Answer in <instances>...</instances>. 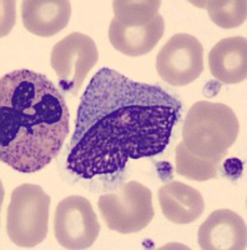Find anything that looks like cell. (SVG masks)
Returning a JSON list of instances; mask_svg holds the SVG:
<instances>
[{"mask_svg":"<svg viewBox=\"0 0 247 250\" xmlns=\"http://www.w3.org/2000/svg\"><path fill=\"white\" fill-rule=\"evenodd\" d=\"M181 109L180 100L160 86L100 69L80 100L68 169L91 179L122 170L130 159L159 155Z\"/></svg>","mask_w":247,"mask_h":250,"instance_id":"6da1fadb","label":"cell"},{"mask_svg":"<svg viewBox=\"0 0 247 250\" xmlns=\"http://www.w3.org/2000/svg\"><path fill=\"white\" fill-rule=\"evenodd\" d=\"M64 95L45 75L18 70L0 80V159L35 173L59 155L70 130Z\"/></svg>","mask_w":247,"mask_h":250,"instance_id":"7a4b0ae2","label":"cell"},{"mask_svg":"<svg viewBox=\"0 0 247 250\" xmlns=\"http://www.w3.org/2000/svg\"><path fill=\"white\" fill-rule=\"evenodd\" d=\"M235 111L222 103L197 102L188 111L182 128V143L202 158H225L239 135Z\"/></svg>","mask_w":247,"mask_h":250,"instance_id":"3957f363","label":"cell"},{"mask_svg":"<svg viewBox=\"0 0 247 250\" xmlns=\"http://www.w3.org/2000/svg\"><path fill=\"white\" fill-rule=\"evenodd\" d=\"M50 196L35 184L13 190L6 211V233L19 248H34L48 235Z\"/></svg>","mask_w":247,"mask_h":250,"instance_id":"277c9868","label":"cell"},{"mask_svg":"<svg viewBox=\"0 0 247 250\" xmlns=\"http://www.w3.org/2000/svg\"><path fill=\"white\" fill-rule=\"evenodd\" d=\"M97 208L109 229L120 234L145 229L155 215L151 190L133 180L114 193L100 195Z\"/></svg>","mask_w":247,"mask_h":250,"instance_id":"5b68a950","label":"cell"},{"mask_svg":"<svg viewBox=\"0 0 247 250\" xmlns=\"http://www.w3.org/2000/svg\"><path fill=\"white\" fill-rule=\"evenodd\" d=\"M97 59L99 53L94 40L77 31L57 42L50 55L51 68L57 73L60 86L73 94L80 90Z\"/></svg>","mask_w":247,"mask_h":250,"instance_id":"8992f818","label":"cell"},{"mask_svg":"<svg viewBox=\"0 0 247 250\" xmlns=\"http://www.w3.org/2000/svg\"><path fill=\"white\" fill-rule=\"evenodd\" d=\"M99 233V220L86 198L71 195L57 204L54 215V234L64 249H88L94 244Z\"/></svg>","mask_w":247,"mask_h":250,"instance_id":"52a82bcc","label":"cell"},{"mask_svg":"<svg viewBox=\"0 0 247 250\" xmlns=\"http://www.w3.org/2000/svg\"><path fill=\"white\" fill-rule=\"evenodd\" d=\"M156 70L164 82L185 86L204 71V48L193 35L176 34L166 42L156 58Z\"/></svg>","mask_w":247,"mask_h":250,"instance_id":"ba28073f","label":"cell"},{"mask_svg":"<svg viewBox=\"0 0 247 250\" xmlns=\"http://www.w3.org/2000/svg\"><path fill=\"white\" fill-rule=\"evenodd\" d=\"M197 240L204 250H245L247 229L244 219L230 209H219L201 224Z\"/></svg>","mask_w":247,"mask_h":250,"instance_id":"9c48e42d","label":"cell"},{"mask_svg":"<svg viewBox=\"0 0 247 250\" xmlns=\"http://www.w3.org/2000/svg\"><path fill=\"white\" fill-rule=\"evenodd\" d=\"M165 31L164 18L160 14L146 25L129 26L120 23L116 18L109 26V39L117 51L128 57H141L150 53Z\"/></svg>","mask_w":247,"mask_h":250,"instance_id":"30bf717a","label":"cell"},{"mask_svg":"<svg viewBox=\"0 0 247 250\" xmlns=\"http://www.w3.org/2000/svg\"><path fill=\"white\" fill-rule=\"evenodd\" d=\"M157 198L165 218L175 224L186 225L196 222L205 210L201 193L176 180L162 185Z\"/></svg>","mask_w":247,"mask_h":250,"instance_id":"8fae6325","label":"cell"},{"mask_svg":"<svg viewBox=\"0 0 247 250\" xmlns=\"http://www.w3.org/2000/svg\"><path fill=\"white\" fill-rule=\"evenodd\" d=\"M71 5L66 0H25L21 3L24 28L38 37L49 38L68 25Z\"/></svg>","mask_w":247,"mask_h":250,"instance_id":"7c38bea8","label":"cell"},{"mask_svg":"<svg viewBox=\"0 0 247 250\" xmlns=\"http://www.w3.org/2000/svg\"><path fill=\"white\" fill-rule=\"evenodd\" d=\"M209 68L215 79L237 84L247 78V40L232 37L220 40L209 54Z\"/></svg>","mask_w":247,"mask_h":250,"instance_id":"4fadbf2b","label":"cell"},{"mask_svg":"<svg viewBox=\"0 0 247 250\" xmlns=\"http://www.w3.org/2000/svg\"><path fill=\"white\" fill-rule=\"evenodd\" d=\"M221 156L202 158L191 153L184 143L176 146V171L186 179L195 182H206L216 178L221 164Z\"/></svg>","mask_w":247,"mask_h":250,"instance_id":"5bb4252c","label":"cell"},{"mask_svg":"<svg viewBox=\"0 0 247 250\" xmlns=\"http://www.w3.org/2000/svg\"><path fill=\"white\" fill-rule=\"evenodd\" d=\"M192 4L206 9L210 19L220 28H237L246 21L247 3L245 0H209L192 1Z\"/></svg>","mask_w":247,"mask_h":250,"instance_id":"9a60e30c","label":"cell"},{"mask_svg":"<svg viewBox=\"0 0 247 250\" xmlns=\"http://www.w3.org/2000/svg\"><path fill=\"white\" fill-rule=\"evenodd\" d=\"M161 1L157 0H140V1H128V0H115L113 1L115 18L120 23L129 26L146 25L152 21L159 14Z\"/></svg>","mask_w":247,"mask_h":250,"instance_id":"2e32d148","label":"cell"},{"mask_svg":"<svg viewBox=\"0 0 247 250\" xmlns=\"http://www.w3.org/2000/svg\"><path fill=\"white\" fill-rule=\"evenodd\" d=\"M224 170L228 178H239L244 170V164L240 159L230 158L224 163Z\"/></svg>","mask_w":247,"mask_h":250,"instance_id":"e0dca14e","label":"cell"}]
</instances>
